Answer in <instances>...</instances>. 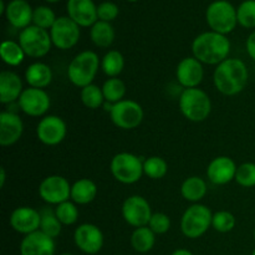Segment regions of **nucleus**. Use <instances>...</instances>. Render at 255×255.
<instances>
[{
	"instance_id": "nucleus-1",
	"label": "nucleus",
	"mask_w": 255,
	"mask_h": 255,
	"mask_svg": "<svg viewBox=\"0 0 255 255\" xmlns=\"http://www.w3.org/2000/svg\"><path fill=\"white\" fill-rule=\"evenodd\" d=\"M249 72L247 65L239 59H227L214 71V85L221 94L234 96L246 89Z\"/></svg>"
},
{
	"instance_id": "nucleus-2",
	"label": "nucleus",
	"mask_w": 255,
	"mask_h": 255,
	"mask_svg": "<svg viewBox=\"0 0 255 255\" xmlns=\"http://www.w3.org/2000/svg\"><path fill=\"white\" fill-rule=\"evenodd\" d=\"M192 51L194 57L202 64L219 65L228 59L231 41L226 35L216 31H207L194 39Z\"/></svg>"
},
{
	"instance_id": "nucleus-3",
	"label": "nucleus",
	"mask_w": 255,
	"mask_h": 255,
	"mask_svg": "<svg viewBox=\"0 0 255 255\" xmlns=\"http://www.w3.org/2000/svg\"><path fill=\"white\" fill-rule=\"evenodd\" d=\"M100 67V59L96 52L82 51L72 59L67 69L70 81L77 87L89 86L96 77Z\"/></svg>"
},
{
	"instance_id": "nucleus-4",
	"label": "nucleus",
	"mask_w": 255,
	"mask_h": 255,
	"mask_svg": "<svg viewBox=\"0 0 255 255\" xmlns=\"http://www.w3.org/2000/svg\"><path fill=\"white\" fill-rule=\"evenodd\" d=\"M179 109L189 121L202 122L211 114L212 102L203 90L186 89L179 97Z\"/></svg>"
},
{
	"instance_id": "nucleus-5",
	"label": "nucleus",
	"mask_w": 255,
	"mask_h": 255,
	"mask_svg": "<svg viewBox=\"0 0 255 255\" xmlns=\"http://www.w3.org/2000/svg\"><path fill=\"white\" fill-rule=\"evenodd\" d=\"M206 19L212 31L229 34L238 24L237 9L227 0H217L207 7Z\"/></svg>"
},
{
	"instance_id": "nucleus-6",
	"label": "nucleus",
	"mask_w": 255,
	"mask_h": 255,
	"mask_svg": "<svg viewBox=\"0 0 255 255\" xmlns=\"http://www.w3.org/2000/svg\"><path fill=\"white\" fill-rule=\"evenodd\" d=\"M212 219H213V214L208 207L203 206V204H193L184 212L183 217H182V233L187 238H199L212 226Z\"/></svg>"
},
{
	"instance_id": "nucleus-7",
	"label": "nucleus",
	"mask_w": 255,
	"mask_h": 255,
	"mask_svg": "<svg viewBox=\"0 0 255 255\" xmlns=\"http://www.w3.org/2000/svg\"><path fill=\"white\" fill-rule=\"evenodd\" d=\"M112 176L124 184L136 183L141 179L143 172V162L137 156L127 152L116 154L111 161Z\"/></svg>"
},
{
	"instance_id": "nucleus-8",
	"label": "nucleus",
	"mask_w": 255,
	"mask_h": 255,
	"mask_svg": "<svg viewBox=\"0 0 255 255\" xmlns=\"http://www.w3.org/2000/svg\"><path fill=\"white\" fill-rule=\"evenodd\" d=\"M19 44L27 56L42 57L51 49L52 40L46 30L36 25H30L20 32Z\"/></svg>"
},
{
	"instance_id": "nucleus-9",
	"label": "nucleus",
	"mask_w": 255,
	"mask_h": 255,
	"mask_svg": "<svg viewBox=\"0 0 255 255\" xmlns=\"http://www.w3.org/2000/svg\"><path fill=\"white\" fill-rule=\"evenodd\" d=\"M110 114L112 122L122 129L136 128L143 120V110L139 104L132 100H122L112 105Z\"/></svg>"
},
{
	"instance_id": "nucleus-10",
	"label": "nucleus",
	"mask_w": 255,
	"mask_h": 255,
	"mask_svg": "<svg viewBox=\"0 0 255 255\" xmlns=\"http://www.w3.org/2000/svg\"><path fill=\"white\" fill-rule=\"evenodd\" d=\"M52 44L61 50L71 49L80 39V26L69 16L57 17L50 29Z\"/></svg>"
},
{
	"instance_id": "nucleus-11",
	"label": "nucleus",
	"mask_w": 255,
	"mask_h": 255,
	"mask_svg": "<svg viewBox=\"0 0 255 255\" xmlns=\"http://www.w3.org/2000/svg\"><path fill=\"white\" fill-rule=\"evenodd\" d=\"M39 194L46 203L59 204L71 198V186L62 176H49L40 183Z\"/></svg>"
},
{
	"instance_id": "nucleus-12",
	"label": "nucleus",
	"mask_w": 255,
	"mask_h": 255,
	"mask_svg": "<svg viewBox=\"0 0 255 255\" xmlns=\"http://www.w3.org/2000/svg\"><path fill=\"white\" fill-rule=\"evenodd\" d=\"M122 216L129 226L134 228L147 227L152 218L149 203L141 196L128 197L122 206Z\"/></svg>"
},
{
	"instance_id": "nucleus-13",
	"label": "nucleus",
	"mask_w": 255,
	"mask_h": 255,
	"mask_svg": "<svg viewBox=\"0 0 255 255\" xmlns=\"http://www.w3.org/2000/svg\"><path fill=\"white\" fill-rule=\"evenodd\" d=\"M74 239L77 248L85 254H97L104 247V234L95 224L85 223L77 227Z\"/></svg>"
},
{
	"instance_id": "nucleus-14",
	"label": "nucleus",
	"mask_w": 255,
	"mask_h": 255,
	"mask_svg": "<svg viewBox=\"0 0 255 255\" xmlns=\"http://www.w3.org/2000/svg\"><path fill=\"white\" fill-rule=\"evenodd\" d=\"M66 124L59 116H46L39 122L36 134L40 142L46 146H56L66 137Z\"/></svg>"
},
{
	"instance_id": "nucleus-15",
	"label": "nucleus",
	"mask_w": 255,
	"mask_h": 255,
	"mask_svg": "<svg viewBox=\"0 0 255 255\" xmlns=\"http://www.w3.org/2000/svg\"><path fill=\"white\" fill-rule=\"evenodd\" d=\"M19 107L29 116H42L50 107V97L42 89L29 87L22 91L19 99Z\"/></svg>"
},
{
	"instance_id": "nucleus-16",
	"label": "nucleus",
	"mask_w": 255,
	"mask_h": 255,
	"mask_svg": "<svg viewBox=\"0 0 255 255\" xmlns=\"http://www.w3.org/2000/svg\"><path fill=\"white\" fill-rule=\"evenodd\" d=\"M41 214L36 209L30 207L16 208L10 216V226L15 232L27 236L30 233L40 231Z\"/></svg>"
},
{
	"instance_id": "nucleus-17",
	"label": "nucleus",
	"mask_w": 255,
	"mask_h": 255,
	"mask_svg": "<svg viewBox=\"0 0 255 255\" xmlns=\"http://www.w3.org/2000/svg\"><path fill=\"white\" fill-rule=\"evenodd\" d=\"M55 241L36 231L24 237L20 243V254L21 255H55Z\"/></svg>"
},
{
	"instance_id": "nucleus-18",
	"label": "nucleus",
	"mask_w": 255,
	"mask_h": 255,
	"mask_svg": "<svg viewBox=\"0 0 255 255\" xmlns=\"http://www.w3.org/2000/svg\"><path fill=\"white\" fill-rule=\"evenodd\" d=\"M67 14L79 26H92L99 21L97 6L92 0H69Z\"/></svg>"
},
{
	"instance_id": "nucleus-19",
	"label": "nucleus",
	"mask_w": 255,
	"mask_h": 255,
	"mask_svg": "<svg viewBox=\"0 0 255 255\" xmlns=\"http://www.w3.org/2000/svg\"><path fill=\"white\" fill-rule=\"evenodd\" d=\"M237 169L238 167L236 166V162L233 159L226 156H221L214 158L209 163L208 168H207V176L213 184L223 186V184L236 179Z\"/></svg>"
},
{
	"instance_id": "nucleus-20",
	"label": "nucleus",
	"mask_w": 255,
	"mask_h": 255,
	"mask_svg": "<svg viewBox=\"0 0 255 255\" xmlns=\"http://www.w3.org/2000/svg\"><path fill=\"white\" fill-rule=\"evenodd\" d=\"M177 80L186 89H194L202 82L204 76L202 62L196 57H186L177 66Z\"/></svg>"
},
{
	"instance_id": "nucleus-21",
	"label": "nucleus",
	"mask_w": 255,
	"mask_h": 255,
	"mask_svg": "<svg viewBox=\"0 0 255 255\" xmlns=\"http://www.w3.org/2000/svg\"><path fill=\"white\" fill-rule=\"evenodd\" d=\"M24 131L21 119L14 112L0 114V144L4 147L16 143Z\"/></svg>"
},
{
	"instance_id": "nucleus-22",
	"label": "nucleus",
	"mask_w": 255,
	"mask_h": 255,
	"mask_svg": "<svg viewBox=\"0 0 255 255\" xmlns=\"http://www.w3.org/2000/svg\"><path fill=\"white\" fill-rule=\"evenodd\" d=\"M32 14H34V10L31 9L26 0H11L6 5V10H5V16L7 21L14 27L22 30L30 26V22L32 21Z\"/></svg>"
},
{
	"instance_id": "nucleus-23",
	"label": "nucleus",
	"mask_w": 255,
	"mask_h": 255,
	"mask_svg": "<svg viewBox=\"0 0 255 255\" xmlns=\"http://www.w3.org/2000/svg\"><path fill=\"white\" fill-rule=\"evenodd\" d=\"M22 82L19 75L11 71H2L0 74V102L11 104L20 99L22 94Z\"/></svg>"
},
{
	"instance_id": "nucleus-24",
	"label": "nucleus",
	"mask_w": 255,
	"mask_h": 255,
	"mask_svg": "<svg viewBox=\"0 0 255 255\" xmlns=\"http://www.w3.org/2000/svg\"><path fill=\"white\" fill-rule=\"evenodd\" d=\"M25 79L30 87L45 89L52 81V71L44 62H34L25 71Z\"/></svg>"
},
{
	"instance_id": "nucleus-25",
	"label": "nucleus",
	"mask_w": 255,
	"mask_h": 255,
	"mask_svg": "<svg viewBox=\"0 0 255 255\" xmlns=\"http://www.w3.org/2000/svg\"><path fill=\"white\" fill-rule=\"evenodd\" d=\"M97 187L91 179L82 178L71 186V199L77 204H89L96 198Z\"/></svg>"
},
{
	"instance_id": "nucleus-26",
	"label": "nucleus",
	"mask_w": 255,
	"mask_h": 255,
	"mask_svg": "<svg viewBox=\"0 0 255 255\" xmlns=\"http://www.w3.org/2000/svg\"><path fill=\"white\" fill-rule=\"evenodd\" d=\"M92 42L99 47H110L115 40V30L110 22L99 20L91 26L90 31Z\"/></svg>"
},
{
	"instance_id": "nucleus-27",
	"label": "nucleus",
	"mask_w": 255,
	"mask_h": 255,
	"mask_svg": "<svg viewBox=\"0 0 255 255\" xmlns=\"http://www.w3.org/2000/svg\"><path fill=\"white\" fill-rule=\"evenodd\" d=\"M156 243V234L151 231L148 226L136 228L131 236L132 248L138 253H147L153 248Z\"/></svg>"
},
{
	"instance_id": "nucleus-28",
	"label": "nucleus",
	"mask_w": 255,
	"mask_h": 255,
	"mask_svg": "<svg viewBox=\"0 0 255 255\" xmlns=\"http://www.w3.org/2000/svg\"><path fill=\"white\" fill-rule=\"evenodd\" d=\"M181 193L189 202H199L207 193V184L201 177H189L183 182Z\"/></svg>"
},
{
	"instance_id": "nucleus-29",
	"label": "nucleus",
	"mask_w": 255,
	"mask_h": 255,
	"mask_svg": "<svg viewBox=\"0 0 255 255\" xmlns=\"http://www.w3.org/2000/svg\"><path fill=\"white\" fill-rule=\"evenodd\" d=\"M0 55H1L2 61L6 65L17 66L24 61V57L26 54L24 52L19 42H15L12 40H5L0 46Z\"/></svg>"
},
{
	"instance_id": "nucleus-30",
	"label": "nucleus",
	"mask_w": 255,
	"mask_h": 255,
	"mask_svg": "<svg viewBox=\"0 0 255 255\" xmlns=\"http://www.w3.org/2000/svg\"><path fill=\"white\" fill-rule=\"evenodd\" d=\"M41 224H40V231L49 236L50 238L55 239L60 236L62 229L61 222L55 214V211H51L50 208H44L41 212Z\"/></svg>"
},
{
	"instance_id": "nucleus-31",
	"label": "nucleus",
	"mask_w": 255,
	"mask_h": 255,
	"mask_svg": "<svg viewBox=\"0 0 255 255\" xmlns=\"http://www.w3.org/2000/svg\"><path fill=\"white\" fill-rule=\"evenodd\" d=\"M101 67L105 74L111 79L117 77L125 67V59L122 54L116 50H111L104 56L101 61Z\"/></svg>"
},
{
	"instance_id": "nucleus-32",
	"label": "nucleus",
	"mask_w": 255,
	"mask_h": 255,
	"mask_svg": "<svg viewBox=\"0 0 255 255\" xmlns=\"http://www.w3.org/2000/svg\"><path fill=\"white\" fill-rule=\"evenodd\" d=\"M101 89L104 92L105 101L114 105L122 101L125 94H126V85L124 84L122 80L117 79V77H111V79L107 80Z\"/></svg>"
},
{
	"instance_id": "nucleus-33",
	"label": "nucleus",
	"mask_w": 255,
	"mask_h": 255,
	"mask_svg": "<svg viewBox=\"0 0 255 255\" xmlns=\"http://www.w3.org/2000/svg\"><path fill=\"white\" fill-rule=\"evenodd\" d=\"M81 101L89 109H99L104 105L105 96L102 89H100L97 85H89L81 90Z\"/></svg>"
},
{
	"instance_id": "nucleus-34",
	"label": "nucleus",
	"mask_w": 255,
	"mask_h": 255,
	"mask_svg": "<svg viewBox=\"0 0 255 255\" xmlns=\"http://www.w3.org/2000/svg\"><path fill=\"white\" fill-rule=\"evenodd\" d=\"M168 171L167 162L158 156H153L147 158L143 162V172L146 176L152 179L163 178Z\"/></svg>"
},
{
	"instance_id": "nucleus-35",
	"label": "nucleus",
	"mask_w": 255,
	"mask_h": 255,
	"mask_svg": "<svg viewBox=\"0 0 255 255\" xmlns=\"http://www.w3.org/2000/svg\"><path fill=\"white\" fill-rule=\"evenodd\" d=\"M238 24L247 29L255 27V0H246L237 9Z\"/></svg>"
},
{
	"instance_id": "nucleus-36",
	"label": "nucleus",
	"mask_w": 255,
	"mask_h": 255,
	"mask_svg": "<svg viewBox=\"0 0 255 255\" xmlns=\"http://www.w3.org/2000/svg\"><path fill=\"white\" fill-rule=\"evenodd\" d=\"M55 214L62 226H71L79 219V209L72 202L66 201L55 208Z\"/></svg>"
},
{
	"instance_id": "nucleus-37",
	"label": "nucleus",
	"mask_w": 255,
	"mask_h": 255,
	"mask_svg": "<svg viewBox=\"0 0 255 255\" xmlns=\"http://www.w3.org/2000/svg\"><path fill=\"white\" fill-rule=\"evenodd\" d=\"M56 21L55 12L47 6H37L32 14V22L41 29H51Z\"/></svg>"
},
{
	"instance_id": "nucleus-38",
	"label": "nucleus",
	"mask_w": 255,
	"mask_h": 255,
	"mask_svg": "<svg viewBox=\"0 0 255 255\" xmlns=\"http://www.w3.org/2000/svg\"><path fill=\"white\" fill-rule=\"evenodd\" d=\"M212 227L219 233H228V232L233 231V228L236 227V218L233 214L227 211L217 212L216 214H213Z\"/></svg>"
},
{
	"instance_id": "nucleus-39",
	"label": "nucleus",
	"mask_w": 255,
	"mask_h": 255,
	"mask_svg": "<svg viewBox=\"0 0 255 255\" xmlns=\"http://www.w3.org/2000/svg\"><path fill=\"white\" fill-rule=\"evenodd\" d=\"M237 183L241 184L242 187L251 188L255 186V163L247 162V163L241 164L237 169L236 173Z\"/></svg>"
},
{
	"instance_id": "nucleus-40",
	"label": "nucleus",
	"mask_w": 255,
	"mask_h": 255,
	"mask_svg": "<svg viewBox=\"0 0 255 255\" xmlns=\"http://www.w3.org/2000/svg\"><path fill=\"white\" fill-rule=\"evenodd\" d=\"M148 227L154 234H164L169 231L171 221L169 217L164 213H154L152 214V218L149 221Z\"/></svg>"
},
{
	"instance_id": "nucleus-41",
	"label": "nucleus",
	"mask_w": 255,
	"mask_h": 255,
	"mask_svg": "<svg viewBox=\"0 0 255 255\" xmlns=\"http://www.w3.org/2000/svg\"><path fill=\"white\" fill-rule=\"evenodd\" d=\"M119 15V6L112 1H104L97 6V16L101 21L110 22Z\"/></svg>"
},
{
	"instance_id": "nucleus-42",
	"label": "nucleus",
	"mask_w": 255,
	"mask_h": 255,
	"mask_svg": "<svg viewBox=\"0 0 255 255\" xmlns=\"http://www.w3.org/2000/svg\"><path fill=\"white\" fill-rule=\"evenodd\" d=\"M247 51H248L249 56L255 61V31L252 32L247 40Z\"/></svg>"
},
{
	"instance_id": "nucleus-43",
	"label": "nucleus",
	"mask_w": 255,
	"mask_h": 255,
	"mask_svg": "<svg viewBox=\"0 0 255 255\" xmlns=\"http://www.w3.org/2000/svg\"><path fill=\"white\" fill-rule=\"evenodd\" d=\"M5 179H6V174H5V168L4 167H1L0 168V187H4L5 184Z\"/></svg>"
},
{
	"instance_id": "nucleus-44",
	"label": "nucleus",
	"mask_w": 255,
	"mask_h": 255,
	"mask_svg": "<svg viewBox=\"0 0 255 255\" xmlns=\"http://www.w3.org/2000/svg\"><path fill=\"white\" fill-rule=\"evenodd\" d=\"M172 255H193V253L189 251H187V249H177V251H174Z\"/></svg>"
},
{
	"instance_id": "nucleus-45",
	"label": "nucleus",
	"mask_w": 255,
	"mask_h": 255,
	"mask_svg": "<svg viewBox=\"0 0 255 255\" xmlns=\"http://www.w3.org/2000/svg\"><path fill=\"white\" fill-rule=\"evenodd\" d=\"M5 10H6V6L4 4V0H0V14H5Z\"/></svg>"
},
{
	"instance_id": "nucleus-46",
	"label": "nucleus",
	"mask_w": 255,
	"mask_h": 255,
	"mask_svg": "<svg viewBox=\"0 0 255 255\" xmlns=\"http://www.w3.org/2000/svg\"><path fill=\"white\" fill-rule=\"evenodd\" d=\"M47 2H56V1H59V0H46Z\"/></svg>"
},
{
	"instance_id": "nucleus-47",
	"label": "nucleus",
	"mask_w": 255,
	"mask_h": 255,
	"mask_svg": "<svg viewBox=\"0 0 255 255\" xmlns=\"http://www.w3.org/2000/svg\"><path fill=\"white\" fill-rule=\"evenodd\" d=\"M60 255H72V254H69V253H64V254H60Z\"/></svg>"
},
{
	"instance_id": "nucleus-48",
	"label": "nucleus",
	"mask_w": 255,
	"mask_h": 255,
	"mask_svg": "<svg viewBox=\"0 0 255 255\" xmlns=\"http://www.w3.org/2000/svg\"><path fill=\"white\" fill-rule=\"evenodd\" d=\"M252 255H255V249L253 251V253H252Z\"/></svg>"
},
{
	"instance_id": "nucleus-49",
	"label": "nucleus",
	"mask_w": 255,
	"mask_h": 255,
	"mask_svg": "<svg viewBox=\"0 0 255 255\" xmlns=\"http://www.w3.org/2000/svg\"><path fill=\"white\" fill-rule=\"evenodd\" d=\"M129 1H136V0H129Z\"/></svg>"
},
{
	"instance_id": "nucleus-50",
	"label": "nucleus",
	"mask_w": 255,
	"mask_h": 255,
	"mask_svg": "<svg viewBox=\"0 0 255 255\" xmlns=\"http://www.w3.org/2000/svg\"><path fill=\"white\" fill-rule=\"evenodd\" d=\"M254 238H255V231H254Z\"/></svg>"
}]
</instances>
